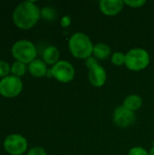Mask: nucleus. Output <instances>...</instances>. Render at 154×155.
Wrapping results in <instances>:
<instances>
[{"mask_svg":"<svg viewBox=\"0 0 154 155\" xmlns=\"http://www.w3.org/2000/svg\"><path fill=\"white\" fill-rule=\"evenodd\" d=\"M23 90V82L19 77L8 75L0 80V94L6 98L18 96Z\"/></svg>","mask_w":154,"mask_h":155,"instance_id":"nucleus-6","label":"nucleus"},{"mask_svg":"<svg viewBox=\"0 0 154 155\" xmlns=\"http://www.w3.org/2000/svg\"><path fill=\"white\" fill-rule=\"evenodd\" d=\"M27 146L26 138L17 134L8 135L4 141L5 150L11 155H23L26 152Z\"/></svg>","mask_w":154,"mask_h":155,"instance_id":"nucleus-7","label":"nucleus"},{"mask_svg":"<svg viewBox=\"0 0 154 155\" xmlns=\"http://www.w3.org/2000/svg\"><path fill=\"white\" fill-rule=\"evenodd\" d=\"M97 64H99V62L93 55H92V56L88 57L87 59H85V65L88 68V70L93 68V66H95Z\"/></svg>","mask_w":154,"mask_h":155,"instance_id":"nucleus-23","label":"nucleus"},{"mask_svg":"<svg viewBox=\"0 0 154 155\" xmlns=\"http://www.w3.org/2000/svg\"><path fill=\"white\" fill-rule=\"evenodd\" d=\"M93 43L84 33L77 32L71 35L68 41V49L76 59H87L93 55Z\"/></svg>","mask_w":154,"mask_h":155,"instance_id":"nucleus-2","label":"nucleus"},{"mask_svg":"<svg viewBox=\"0 0 154 155\" xmlns=\"http://www.w3.org/2000/svg\"><path fill=\"white\" fill-rule=\"evenodd\" d=\"M151 62V56L146 49L136 47L126 53L125 66L133 72H139L146 69Z\"/></svg>","mask_w":154,"mask_h":155,"instance_id":"nucleus-3","label":"nucleus"},{"mask_svg":"<svg viewBox=\"0 0 154 155\" xmlns=\"http://www.w3.org/2000/svg\"><path fill=\"white\" fill-rule=\"evenodd\" d=\"M149 155H154V146H152V149L149 151Z\"/></svg>","mask_w":154,"mask_h":155,"instance_id":"nucleus-24","label":"nucleus"},{"mask_svg":"<svg viewBox=\"0 0 154 155\" xmlns=\"http://www.w3.org/2000/svg\"><path fill=\"white\" fill-rule=\"evenodd\" d=\"M111 62L116 65V66H123L125 65V62H126V54L117 51L112 54L111 55Z\"/></svg>","mask_w":154,"mask_h":155,"instance_id":"nucleus-16","label":"nucleus"},{"mask_svg":"<svg viewBox=\"0 0 154 155\" xmlns=\"http://www.w3.org/2000/svg\"><path fill=\"white\" fill-rule=\"evenodd\" d=\"M26 155H47V153L42 147H34L27 152Z\"/></svg>","mask_w":154,"mask_h":155,"instance_id":"nucleus-21","label":"nucleus"},{"mask_svg":"<svg viewBox=\"0 0 154 155\" xmlns=\"http://www.w3.org/2000/svg\"><path fill=\"white\" fill-rule=\"evenodd\" d=\"M123 105L128 110L135 113L143 106V99L138 94H130L123 100Z\"/></svg>","mask_w":154,"mask_h":155,"instance_id":"nucleus-14","label":"nucleus"},{"mask_svg":"<svg viewBox=\"0 0 154 155\" xmlns=\"http://www.w3.org/2000/svg\"><path fill=\"white\" fill-rule=\"evenodd\" d=\"M56 11L52 6H44L41 9V17L45 21H54L56 18Z\"/></svg>","mask_w":154,"mask_h":155,"instance_id":"nucleus-17","label":"nucleus"},{"mask_svg":"<svg viewBox=\"0 0 154 155\" xmlns=\"http://www.w3.org/2000/svg\"><path fill=\"white\" fill-rule=\"evenodd\" d=\"M113 120L115 125L122 128H126L133 125L135 123L136 116L134 112L128 110L122 104L116 107L113 111Z\"/></svg>","mask_w":154,"mask_h":155,"instance_id":"nucleus-8","label":"nucleus"},{"mask_svg":"<svg viewBox=\"0 0 154 155\" xmlns=\"http://www.w3.org/2000/svg\"><path fill=\"white\" fill-rule=\"evenodd\" d=\"M88 80L93 86L100 88L106 83L107 73L105 69L99 64L88 70Z\"/></svg>","mask_w":154,"mask_h":155,"instance_id":"nucleus-10","label":"nucleus"},{"mask_svg":"<svg viewBox=\"0 0 154 155\" xmlns=\"http://www.w3.org/2000/svg\"><path fill=\"white\" fill-rule=\"evenodd\" d=\"M93 55L99 60H106L112 55L111 47L105 43H97L93 45Z\"/></svg>","mask_w":154,"mask_h":155,"instance_id":"nucleus-13","label":"nucleus"},{"mask_svg":"<svg viewBox=\"0 0 154 155\" xmlns=\"http://www.w3.org/2000/svg\"><path fill=\"white\" fill-rule=\"evenodd\" d=\"M14 24L20 29L27 30L36 25L41 17V9L33 1L20 3L15 8L13 15Z\"/></svg>","mask_w":154,"mask_h":155,"instance_id":"nucleus-1","label":"nucleus"},{"mask_svg":"<svg viewBox=\"0 0 154 155\" xmlns=\"http://www.w3.org/2000/svg\"><path fill=\"white\" fill-rule=\"evenodd\" d=\"M71 24H72V17L69 15H65L62 16V18L60 20V25L62 27L67 28L71 25Z\"/></svg>","mask_w":154,"mask_h":155,"instance_id":"nucleus-22","label":"nucleus"},{"mask_svg":"<svg viewBox=\"0 0 154 155\" xmlns=\"http://www.w3.org/2000/svg\"><path fill=\"white\" fill-rule=\"evenodd\" d=\"M28 71L31 75L36 78L46 76L48 68L47 64L42 59H34L28 64Z\"/></svg>","mask_w":154,"mask_h":155,"instance_id":"nucleus-11","label":"nucleus"},{"mask_svg":"<svg viewBox=\"0 0 154 155\" xmlns=\"http://www.w3.org/2000/svg\"><path fill=\"white\" fill-rule=\"evenodd\" d=\"M124 5L123 0H101L99 2V9L106 16L117 15L123 11Z\"/></svg>","mask_w":154,"mask_h":155,"instance_id":"nucleus-9","label":"nucleus"},{"mask_svg":"<svg viewBox=\"0 0 154 155\" xmlns=\"http://www.w3.org/2000/svg\"><path fill=\"white\" fill-rule=\"evenodd\" d=\"M25 71H26V65L21 62H18V61H15L11 66L12 75H15V76L19 77V78L25 74Z\"/></svg>","mask_w":154,"mask_h":155,"instance_id":"nucleus-15","label":"nucleus"},{"mask_svg":"<svg viewBox=\"0 0 154 155\" xmlns=\"http://www.w3.org/2000/svg\"><path fill=\"white\" fill-rule=\"evenodd\" d=\"M43 61L48 65H54L60 61V51L54 45H48L43 52Z\"/></svg>","mask_w":154,"mask_h":155,"instance_id":"nucleus-12","label":"nucleus"},{"mask_svg":"<svg viewBox=\"0 0 154 155\" xmlns=\"http://www.w3.org/2000/svg\"><path fill=\"white\" fill-rule=\"evenodd\" d=\"M52 75L58 82L68 84L72 82L75 76V69L74 65L65 60H60L51 67Z\"/></svg>","mask_w":154,"mask_h":155,"instance_id":"nucleus-5","label":"nucleus"},{"mask_svg":"<svg viewBox=\"0 0 154 155\" xmlns=\"http://www.w3.org/2000/svg\"><path fill=\"white\" fill-rule=\"evenodd\" d=\"M11 73V66L7 62L0 61V77L5 78Z\"/></svg>","mask_w":154,"mask_h":155,"instance_id":"nucleus-18","label":"nucleus"},{"mask_svg":"<svg viewBox=\"0 0 154 155\" xmlns=\"http://www.w3.org/2000/svg\"><path fill=\"white\" fill-rule=\"evenodd\" d=\"M123 2L125 5L132 8H141L146 4L145 0H124Z\"/></svg>","mask_w":154,"mask_h":155,"instance_id":"nucleus-19","label":"nucleus"},{"mask_svg":"<svg viewBox=\"0 0 154 155\" xmlns=\"http://www.w3.org/2000/svg\"><path fill=\"white\" fill-rule=\"evenodd\" d=\"M128 155H149V152L141 146H135L130 149Z\"/></svg>","mask_w":154,"mask_h":155,"instance_id":"nucleus-20","label":"nucleus"},{"mask_svg":"<svg viewBox=\"0 0 154 155\" xmlns=\"http://www.w3.org/2000/svg\"><path fill=\"white\" fill-rule=\"evenodd\" d=\"M13 57L25 64H30L36 59L37 51L34 45L28 40H19L15 42L11 49Z\"/></svg>","mask_w":154,"mask_h":155,"instance_id":"nucleus-4","label":"nucleus"}]
</instances>
